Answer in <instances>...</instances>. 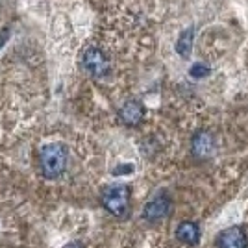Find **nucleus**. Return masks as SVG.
Here are the masks:
<instances>
[{"mask_svg": "<svg viewBox=\"0 0 248 248\" xmlns=\"http://www.w3.org/2000/svg\"><path fill=\"white\" fill-rule=\"evenodd\" d=\"M176 239L180 243H186V245L193 247V245H197L198 241H200V228L193 220H184L176 228Z\"/></svg>", "mask_w": 248, "mask_h": 248, "instance_id": "6e6552de", "label": "nucleus"}, {"mask_svg": "<svg viewBox=\"0 0 248 248\" xmlns=\"http://www.w3.org/2000/svg\"><path fill=\"white\" fill-rule=\"evenodd\" d=\"M169 211H170V197L165 193H159L145 204L143 218L148 222H159L169 215Z\"/></svg>", "mask_w": 248, "mask_h": 248, "instance_id": "20e7f679", "label": "nucleus"}, {"mask_svg": "<svg viewBox=\"0 0 248 248\" xmlns=\"http://www.w3.org/2000/svg\"><path fill=\"white\" fill-rule=\"evenodd\" d=\"M191 150H193V154L197 155L198 159L211 157L213 150H215V137L209 134L207 130H200L191 139Z\"/></svg>", "mask_w": 248, "mask_h": 248, "instance_id": "423d86ee", "label": "nucleus"}, {"mask_svg": "<svg viewBox=\"0 0 248 248\" xmlns=\"http://www.w3.org/2000/svg\"><path fill=\"white\" fill-rule=\"evenodd\" d=\"M65 248H82V245H80V243H69Z\"/></svg>", "mask_w": 248, "mask_h": 248, "instance_id": "f8f14e48", "label": "nucleus"}, {"mask_svg": "<svg viewBox=\"0 0 248 248\" xmlns=\"http://www.w3.org/2000/svg\"><path fill=\"white\" fill-rule=\"evenodd\" d=\"M217 248H248V237L243 226L226 228L218 233Z\"/></svg>", "mask_w": 248, "mask_h": 248, "instance_id": "39448f33", "label": "nucleus"}, {"mask_svg": "<svg viewBox=\"0 0 248 248\" xmlns=\"http://www.w3.org/2000/svg\"><path fill=\"white\" fill-rule=\"evenodd\" d=\"M209 73H211V69L207 67L206 63H195V65L191 67V71H189V74H191L193 78H198V80H200V78H206Z\"/></svg>", "mask_w": 248, "mask_h": 248, "instance_id": "9d476101", "label": "nucleus"}, {"mask_svg": "<svg viewBox=\"0 0 248 248\" xmlns=\"http://www.w3.org/2000/svg\"><path fill=\"white\" fill-rule=\"evenodd\" d=\"M69 154L67 148L62 143H50V145L43 146L41 154H39V167L45 178L54 180L60 178L67 169Z\"/></svg>", "mask_w": 248, "mask_h": 248, "instance_id": "f257e3e1", "label": "nucleus"}, {"mask_svg": "<svg viewBox=\"0 0 248 248\" xmlns=\"http://www.w3.org/2000/svg\"><path fill=\"white\" fill-rule=\"evenodd\" d=\"M132 170H134V167L132 165H121V167H117V170H113V174H130V172H132Z\"/></svg>", "mask_w": 248, "mask_h": 248, "instance_id": "9b49d317", "label": "nucleus"}, {"mask_svg": "<svg viewBox=\"0 0 248 248\" xmlns=\"http://www.w3.org/2000/svg\"><path fill=\"white\" fill-rule=\"evenodd\" d=\"M145 117V108L137 100H128L123 108L119 109V119L128 126H137Z\"/></svg>", "mask_w": 248, "mask_h": 248, "instance_id": "0eeeda50", "label": "nucleus"}, {"mask_svg": "<svg viewBox=\"0 0 248 248\" xmlns=\"http://www.w3.org/2000/svg\"><path fill=\"white\" fill-rule=\"evenodd\" d=\"M100 202L106 211L115 217H123L130 209V187L124 184H115L104 189Z\"/></svg>", "mask_w": 248, "mask_h": 248, "instance_id": "f03ea898", "label": "nucleus"}, {"mask_svg": "<svg viewBox=\"0 0 248 248\" xmlns=\"http://www.w3.org/2000/svg\"><path fill=\"white\" fill-rule=\"evenodd\" d=\"M195 30L193 28H189V30H186L182 35H180V39H178V43H176V50H178V54L182 56V58H189L191 56V50H193V39H195Z\"/></svg>", "mask_w": 248, "mask_h": 248, "instance_id": "1a4fd4ad", "label": "nucleus"}, {"mask_svg": "<svg viewBox=\"0 0 248 248\" xmlns=\"http://www.w3.org/2000/svg\"><path fill=\"white\" fill-rule=\"evenodd\" d=\"M82 65L87 73L91 76H96V78H102L109 73V62H108L106 54L100 48H94V46H89L83 52Z\"/></svg>", "mask_w": 248, "mask_h": 248, "instance_id": "7ed1b4c3", "label": "nucleus"}]
</instances>
